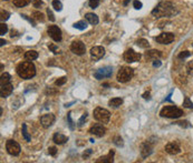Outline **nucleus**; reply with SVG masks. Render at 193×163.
Instances as JSON below:
<instances>
[{
  "instance_id": "obj_49",
  "label": "nucleus",
  "mask_w": 193,
  "mask_h": 163,
  "mask_svg": "<svg viewBox=\"0 0 193 163\" xmlns=\"http://www.w3.org/2000/svg\"><path fill=\"white\" fill-rule=\"evenodd\" d=\"M161 61H158V59L156 60H153V67H155V68H158V67H161Z\"/></svg>"
},
{
  "instance_id": "obj_54",
  "label": "nucleus",
  "mask_w": 193,
  "mask_h": 163,
  "mask_svg": "<svg viewBox=\"0 0 193 163\" xmlns=\"http://www.w3.org/2000/svg\"><path fill=\"white\" fill-rule=\"evenodd\" d=\"M5 1H8V0H5Z\"/></svg>"
},
{
  "instance_id": "obj_28",
  "label": "nucleus",
  "mask_w": 193,
  "mask_h": 163,
  "mask_svg": "<svg viewBox=\"0 0 193 163\" xmlns=\"http://www.w3.org/2000/svg\"><path fill=\"white\" fill-rule=\"evenodd\" d=\"M32 18L36 20H38V21H41V22H44L45 21V16L41 13V12L39 11H34L32 12Z\"/></svg>"
},
{
  "instance_id": "obj_38",
  "label": "nucleus",
  "mask_w": 193,
  "mask_h": 163,
  "mask_svg": "<svg viewBox=\"0 0 193 163\" xmlns=\"http://www.w3.org/2000/svg\"><path fill=\"white\" fill-rule=\"evenodd\" d=\"M191 56V52L190 51H182L181 53L179 54V58L180 59H185V58H188V57H190Z\"/></svg>"
},
{
  "instance_id": "obj_52",
  "label": "nucleus",
  "mask_w": 193,
  "mask_h": 163,
  "mask_svg": "<svg viewBox=\"0 0 193 163\" xmlns=\"http://www.w3.org/2000/svg\"><path fill=\"white\" fill-rule=\"evenodd\" d=\"M171 96H172V93H170V94H169V97L166 98V99H165V100H164V101H171Z\"/></svg>"
},
{
  "instance_id": "obj_21",
  "label": "nucleus",
  "mask_w": 193,
  "mask_h": 163,
  "mask_svg": "<svg viewBox=\"0 0 193 163\" xmlns=\"http://www.w3.org/2000/svg\"><path fill=\"white\" fill-rule=\"evenodd\" d=\"M85 18H86L87 21L91 23V24H93V26H95V24H97V23L99 22L98 17L95 15V13H91V12H89V13H86Z\"/></svg>"
},
{
  "instance_id": "obj_3",
  "label": "nucleus",
  "mask_w": 193,
  "mask_h": 163,
  "mask_svg": "<svg viewBox=\"0 0 193 163\" xmlns=\"http://www.w3.org/2000/svg\"><path fill=\"white\" fill-rule=\"evenodd\" d=\"M183 114V110L176 108L174 105H166L161 110L160 116L163 118H170V119H177Z\"/></svg>"
},
{
  "instance_id": "obj_29",
  "label": "nucleus",
  "mask_w": 193,
  "mask_h": 163,
  "mask_svg": "<svg viewBox=\"0 0 193 163\" xmlns=\"http://www.w3.org/2000/svg\"><path fill=\"white\" fill-rule=\"evenodd\" d=\"M137 46L143 49H146V48H150V42L146 39H140V40H137Z\"/></svg>"
},
{
  "instance_id": "obj_33",
  "label": "nucleus",
  "mask_w": 193,
  "mask_h": 163,
  "mask_svg": "<svg viewBox=\"0 0 193 163\" xmlns=\"http://www.w3.org/2000/svg\"><path fill=\"white\" fill-rule=\"evenodd\" d=\"M7 31H8V26L2 22L0 24V35H6Z\"/></svg>"
},
{
  "instance_id": "obj_12",
  "label": "nucleus",
  "mask_w": 193,
  "mask_h": 163,
  "mask_svg": "<svg viewBox=\"0 0 193 163\" xmlns=\"http://www.w3.org/2000/svg\"><path fill=\"white\" fill-rule=\"evenodd\" d=\"M89 133H91V134H94V136H98V138H101V136H103L105 133H106V128H105L103 124L96 123V124H94L91 129H89Z\"/></svg>"
},
{
  "instance_id": "obj_16",
  "label": "nucleus",
  "mask_w": 193,
  "mask_h": 163,
  "mask_svg": "<svg viewBox=\"0 0 193 163\" xmlns=\"http://www.w3.org/2000/svg\"><path fill=\"white\" fill-rule=\"evenodd\" d=\"M152 152H153V143H151L150 141H146L145 143L142 144V147H141V154H142L143 158L149 156Z\"/></svg>"
},
{
  "instance_id": "obj_26",
  "label": "nucleus",
  "mask_w": 193,
  "mask_h": 163,
  "mask_svg": "<svg viewBox=\"0 0 193 163\" xmlns=\"http://www.w3.org/2000/svg\"><path fill=\"white\" fill-rule=\"evenodd\" d=\"M21 131H23V136H24V139L26 140L27 142H30L32 138H30V136H29V133H28V131H27V124H26V123L23 124Z\"/></svg>"
},
{
  "instance_id": "obj_1",
  "label": "nucleus",
  "mask_w": 193,
  "mask_h": 163,
  "mask_svg": "<svg viewBox=\"0 0 193 163\" xmlns=\"http://www.w3.org/2000/svg\"><path fill=\"white\" fill-rule=\"evenodd\" d=\"M176 8L174 7L172 2L169 1H162L152 10V16L155 18H162V17H172L177 13Z\"/></svg>"
},
{
  "instance_id": "obj_32",
  "label": "nucleus",
  "mask_w": 193,
  "mask_h": 163,
  "mask_svg": "<svg viewBox=\"0 0 193 163\" xmlns=\"http://www.w3.org/2000/svg\"><path fill=\"white\" fill-rule=\"evenodd\" d=\"M183 107H185V108H189V109H192V108H193L192 101L190 100V98H189V97H185L184 102H183Z\"/></svg>"
},
{
  "instance_id": "obj_19",
  "label": "nucleus",
  "mask_w": 193,
  "mask_h": 163,
  "mask_svg": "<svg viewBox=\"0 0 193 163\" xmlns=\"http://www.w3.org/2000/svg\"><path fill=\"white\" fill-rule=\"evenodd\" d=\"M144 56H145L146 60H156L162 57V52L158 50H149L146 51Z\"/></svg>"
},
{
  "instance_id": "obj_34",
  "label": "nucleus",
  "mask_w": 193,
  "mask_h": 163,
  "mask_svg": "<svg viewBox=\"0 0 193 163\" xmlns=\"http://www.w3.org/2000/svg\"><path fill=\"white\" fill-rule=\"evenodd\" d=\"M114 143L116 144L117 147H123V144H124L123 143V139L119 136H116L114 138Z\"/></svg>"
},
{
  "instance_id": "obj_30",
  "label": "nucleus",
  "mask_w": 193,
  "mask_h": 163,
  "mask_svg": "<svg viewBox=\"0 0 193 163\" xmlns=\"http://www.w3.org/2000/svg\"><path fill=\"white\" fill-rule=\"evenodd\" d=\"M53 7L55 8V10H57V11H62L63 4H62L59 0H54V1H53Z\"/></svg>"
},
{
  "instance_id": "obj_50",
  "label": "nucleus",
  "mask_w": 193,
  "mask_h": 163,
  "mask_svg": "<svg viewBox=\"0 0 193 163\" xmlns=\"http://www.w3.org/2000/svg\"><path fill=\"white\" fill-rule=\"evenodd\" d=\"M143 98L145 99V100H150L151 99V94H150V91H147V92H145L144 94H143Z\"/></svg>"
},
{
  "instance_id": "obj_36",
  "label": "nucleus",
  "mask_w": 193,
  "mask_h": 163,
  "mask_svg": "<svg viewBox=\"0 0 193 163\" xmlns=\"http://www.w3.org/2000/svg\"><path fill=\"white\" fill-rule=\"evenodd\" d=\"M99 1H101V0H89V2H88V4H89V7L93 8V9L97 8L99 4Z\"/></svg>"
},
{
  "instance_id": "obj_17",
  "label": "nucleus",
  "mask_w": 193,
  "mask_h": 163,
  "mask_svg": "<svg viewBox=\"0 0 193 163\" xmlns=\"http://www.w3.org/2000/svg\"><path fill=\"white\" fill-rule=\"evenodd\" d=\"M165 151L171 155H175L177 153H180L181 152V149L179 147V144L177 143H174V142H171V143L166 144L165 145Z\"/></svg>"
},
{
  "instance_id": "obj_8",
  "label": "nucleus",
  "mask_w": 193,
  "mask_h": 163,
  "mask_svg": "<svg viewBox=\"0 0 193 163\" xmlns=\"http://www.w3.org/2000/svg\"><path fill=\"white\" fill-rule=\"evenodd\" d=\"M112 74H113L112 67H104V68H101L95 72L94 77L97 80H102V79H105V78H110Z\"/></svg>"
},
{
  "instance_id": "obj_18",
  "label": "nucleus",
  "mask_w": 193,
  "mask_h": 163,
  "mask_svg": "<svg viewBox=\"0 0 193 163\" xmlns=\"http://www.w3.org/2000/svg\"><path fill=\"white\" fill-rule=\"evenodd\" d=\"M114 154L115 152L113 150H110V153L107 155H104V156H101L98 159L96 160V163H112L114 161Z\"/></svg>"
},
{
  "instance_id": "obj_31",
  "label": "nucleus",
  "mask_w": 193,
  "mask_h": 163,
  "mask_svg": "<svg viewBox=\"0 0 193 163\" xmlns=\"http://www.w3.org/2000/svg\"><path fill=\"white\" fill-rule=\"evenodd\" d=\"M9 17H10V13H9L8 11L1 10V13H0V19H1V21H6V20H8Z\"/></svg>"
},
{
  "instance_id": "obj_43",
  "label": "nucleus",
  "mask_w": 193,
  "mask_h": 163,
  "mask_svg": "<svg viewBox=\"0 0 193 163\" xmlns=\"http://www.w3.org/2000/svg\"><path fill=\"white\" fill-rule=\"evenodd\" d=\"M48 152H49V154L50 155L55 156V155L57 154V149H56L55 147H50L49 149H48Z\"/></svg>"
},
{
  "instance_id": "obj_53",
  "label": "nucleus",
  "mask_w": 193,
  "mask_h": 163,
  "mask_svg": "<svg viewBox=\"0 0 193 163\" xmlns=\"http://www.w3.org/2000/svg\"><path fill=\"white\" fill-rule=\"evenodd\" d=\"M131 0H125V2H124V6H126V4H128V2H130Z\"/></svg>"
},
{
  "instance_id": "obj_41",
  "label": "nucleus",
  "mask_w": 193,
  "mask_h": 163,
  "mask_svg": "<svg viewBox=\"0 0 193 163\" xmlns=\"http://www.w3.org/2000/svg\"><path fill=\"white\" fill-rule=\"evenodd\" d=\"M133 6H134V8L135 9H137V10H140L141 8H142V2L141 1H138V0H135L134 2H133Z\"/></svg>"
},
{
  "instance_id": "obj_42",
  "label": "nucleus",
  "mask_w": 193,
  "mask_h": 163,
  "mask_svg": "<svg viewBox=\"0 0 193 163\" xmlns=\"http://www.w3.org/2000/svg\"><path fill=\"white\" fill-rule=\"evenodd\" d=\"M47 16L50 21H55V16H54V13H53L50 9H47Z\"/></svg>"
},
{
  "instance_id": "obj_14",
  "label": "nucleus",
  "mask_w": 193,
  "mask_h": 163,
  "mask_svg": "<svg viewBox=\"0 0 193 163\" xmlns=\"http://www.w3.org/2000/svg\"><path fill=\"white\" fill-rule=\"evenodd\" d=\"M104 54H105V49L101 46L94 47V48L91 49V56L94 60H99L101 58L104 57Z\"/></svg>"
},
{
  "instance_id": "obj_20",
  "label": "nucleus",
  "mask_w": 193,
  "mask_h": 163,
  "mask_svg": "<svg viewBox=\"0 0 193 163\" xmlns=\"http://www.w3.org/2000/svg\"><path fill=\"white\" fill-rule=\"evenodd\" d=\"M53 141L56 144H64L68 141V138L65 136L64 134H60V133H55L54 136H53Z\"/></svg>"
},
{
  "instance_id": "obj_47",
  "label": "nucleus",
  "mask_w": 193,
  "mask_h": 163,
  "mask_svg": "<svg viewBox=\"0 0 193 163\" xmlns=\"http://www.w3.org/2000/svg\"><path fill=\"white\" fill-rule=\"evenodd\" d=\"M21 17H23L24 19L28 20V21H29V22L32 23V26H34V27H35V26H36V22H35V21H34V19H32H32H30V18H28V17H27V16H26V15H21Z\"/></svg>"
},
{
  "instance_id": "obj_51",
  "label": "nucleus",
  "mask_w": 193,
  "mask_h": 163,
  "mask_svg": "<svg viewBox=\"0 0 193 163\" xmlns=\"http://www.w3.org/2000/svg\"><path fill=\"white\" fill-rule=\"evenodd\" d=\"M0 42H1V43H0V46H1V47L7 43V42H6V40H4V39H1V40H0Z\"/></svg>"
},
{
  "instance_id": "obj_24",
  "label": "nucleus",
  "mask_w": 193,
  "mask_h": 163,
  "mask_svg": "<svg viewBox=\"0 0 193 163\" xmlns=\"http://www.w3.org/2000/svg\"><path fill=\"white\" fill-rule=\"evenodd\" d=\"M9 82H11V77H10V74L7 73V72H5V73L1 74V78H0V85L9 83Z\"/></svg>"
},
{
  "instance_id": "obj_7",
  "label": "nucleus",
  "mask_w": 193,
  "mask_h": 163,
  "mask_svg": "<svg viewBox=\"0 0 193 163\" xmlns=\"http://www.w3.org/2000/svg\"><path fill=\"white\" fill-rule=\"evenodd\" d=\"M174 38H175V36L172 32H163L155 38V41L158 43H161V44H169L172 41H174Z\"/></svg>"
},
{
  "instance_id": "obj_23",
  "label": "nucleus",
  "mask_w": 193,
  "mask_h": 163,
  "mask_svg": "<svg viewBox=\"0 0 193 163\" xmlns=\"http://www.w3.org/2000/svg\"><path fill=\"white\" fill-rule=\"evenodd\" d=\"M123 104V100L121 98H114V99H110L108 101V105L110 107H113V108H118Z\"/></svg>"
},
{
  "instance_id": "obj_5",
  "label": "nucleus",
  "mask_w": 193,
  "mask_h": 163,
  "mask_svg": "<svg viewBox=\"0 0 193 163\" xmlns=\"http://www.w3.org/2000/svg\"><path fill=\"white\" fill-rule=\"evenodd\" d=\"M94 118L97 121L102 122V123H107V122L110 121V113L108 110H106V109L97 107V108L94 110Z\"/></svg>"
},
{
  "instance_id": "obj_39",
  "label": "nucleus",
  "mask_w": 193,
  "mask_h": 163,
  "mask_svg": "<svg viewBox=\"0 0 193 163\" xmlns=\"http://www.w3.org/2000/svg\"><path fill=\"white\" fill-rule=\"evenodd\" d=\"M92 153H93V150H92V149H87L86 151L83 153V159H85V160L88 159V158H89V155H91Z\"/></svg>"
},
{
  "instance_id": "obj_37",
  "label": "nucleus",
  "mask_w": 193,
  "mask_h": 163,
  "mask_svg": "<svg viewBox=\"0 0 193 163\" xmlns=\"http://www.w3.org/2000/svg\"><path fill=\"white\" fill-rule=\"evenodd\" d=\"M186 71H188V74L193 76V61L188 63V66H186Z\"/></svg>"
},
{
  "instance_id": "obj_4",
  "label": "nucleus",
  "mask_w": 193,
  "mask_h": 163,
  "mask_svg": "<svg viewBox=\"0 0 193 163\" xmlns=\"http://www.w3.org/2000/svg\"><path fill=\"white\" fill-rule=\"evenodd\" d=\"M134 76V70L130 68V67H122L119 71L117 72V79L118 82H121V83H125V82H128L133 78Z\"/></svg>"
},
{
  "instance_id": "obj_22",
  "label": "nucleus",
  "mask_w": 193,
  "mask_h": 163,
  "mask_svg": "<svg viewBox=\"0 0 193 163\" xmlns=\"http://www.w3.org/2000/svg\"><path fill=\"white\" fill-rule=\"evenodd\" d=\"M37 58H38V52L35 50H29L25 53V59H26V60L32 61V60H36Z\"/></svg>"
},
{
  "instance_id": "obj_9",
  "label": "nucleus",
  "mask_w": 193,
  "mask_h": 163,
  "mask_svg": "<svg viewBox=\"0 0 193 163\" xmlns=\"http://www.w3.org/2000/svg\"><path fill=\"white\" fill-rule=\"evenodd\" d=\"M47 32L48 35L50 36V38L56 41V42H59L62 40V30L59 29L57 26L53 24V26H49L47 29Z\"/></svg>"
},
{
  "instance_id": "obj_11",
  "label": "nucleus",
  "mask_w": 193,
  "mask_h": 163,
  "mask_svg": "<svg viewBox=\"0 0 193 163\" xmlns=\"http://www.w3.org/2000/svg\"><path fill=\"white\" fill-rule=\"evenodd\" d=\"M141 53H138V52H135L133 49H128V50H126L124 52V60L126 62H136V61H140V59H141Z\"/></svg>"
},
{
  "instance_id": "obj_27",
  "label": "nucleus",
  "mask_w": 193,
  "mask_h": 163,
  "mask_svg": "<svg viewBox=\"0 0 193 163\" xmlns=\"http://www.w3.org/2000/svg\"><path fill=\"white\" fill-rule=\"evenodd\" d=\"M87 27V23L85 20H80V21H78V22L74 23V28H76V29H78V30H85Z\"/></svg>"
},
{
  "instance_id": "obj_40",
  "label": "nucleus",
  "mask_w": 193,
  "mask_h": 163,
  "mask_svg": "<svg viewBox=\"0 0 193 163\" xmlns=\"http://www.w3.org/2000/svg\"><path fill=\"white\" fill-rule=\"evenodd\" d=\"M86 118H87V113L85 112V113L83 114V116H82V118L79 119V121H78V127H82V125H83V124H84V121L86 120Z\"/></svg>"
},
{
  "instance_id": "obj_48",
  "label": "nucleus",
  "mask_w": 193,
  "mask_h": 163,
  "mask_svg": "<svg viewBox=\"0 0 193 163\" xmlns=\"http://www.w3.org/2000/svg\"><path fill=\"white\" fill-rule=\"evenodd\" d=\"M71 113H68V122H69V128L71 129V130H74V123H73V120H71Z\"/></svg>"
},
{
  "instance_id": "obj_6",
  "label": "nucleus",
  "mask_w": 193,
  "mask_h": 163,
  "mask_svg": "<svg viewBox=\"0 0 193 163\" xmlns=\"http://www.w3.org/2000/svg\"><path fill=\"white\" fill-rule=\"evenodd\" d=\"M6 150L10 155L17 156L20 153V145L18 142L14 141V140H8L6 143Z\"/></svg>"
},
{
  "instance_id": "obj_46",
  "label": "nucleus",
  "mask_w": 193,
  "mask_h": 163,
  "mask_svg": "<svg viewBox=\"0 0 193 163\" xmlns=\"http://www.w3.org/2000/svg\"><path fill=\"white\" fill-rule=\"evenodd\" d=\"M32 4H34V7L35 8H39L40 6L43 4V1H41V0H34Z\"/></svg>"
},
{
  "instance_id": "obj_2",
  "label": "nucleus",
  "mask_w": 193,
  "mask_h": 163,
  "mask_svg": "<svg viewBox=\"0 0 193 163\" xmlns=\"http://www.w3.org/2000/svg\"><path fill=\"white\" fill-rule=\"evenodd\" d=\"M17 73L23 79H32L36 76V67L32 61H24L17 66Z\"/></svg>"
},
{
  "instance_id": "obj_25",
  "label": "nucleus",
  "mask_w": 193,
  "mask_h": 163,
  "mask_svg": "<svg viewBox=\"0 0 193 163\" xmlns=\"http://www.w3.org/2000/svg\"><path fill=\"white\" fill-rule=\"evenodd\" d=\"M30 1L32 0H14V6H16L18 8H23L30 4Z\"/></svg>"
},
{
  "instance_id": "obj_13",
  "label": "nucleus",
  "mask_w": 193,
  "mask_h": 163,
  "mask_svg": "<svg viewBox=\"0 0 193 163\" xmlns=\"http://www.w3.org/2000/svg\"><path fill=\"white\" fill-rule=\"evenodd\" d=\"M55 122V116L53 113H47V114H44L40 118V123L44 128H49L53 125V123Z\"/></svg>"
},
{
  "instance_id": "obj_10",
  "label": "nucleus",
  "mask_w": 193,
  "mask_h": 163,
  "mask_svg": "<svg viewBox=\"0 0 193 163\" xmlns=\"http://www.w3.org/2000/svg\"><path fill=\"white\" fill-rule=\"evenodd\" d=\"M71 50L73 53L77 54V56H83L85 52H86V47L82 41H74V42L71 44Z\"/></svg>"
},
{
  "instance_id": "obj_35",
  "label": "nucleus",
  "mask_w": 193,
  "mask_h": 163,
  "mask_svg": "<svg viewBox=\"0 0 193 163\" xmlns=\"http://www.w3.org/2000/svg\"><path fill=\"white\" fill-rule=\"evenodd\" d=\"M66 81H67V78H66V77H62V78H59V79H57V80H56L55 84L58 85V87H59V85H63Z\"/></svg>"
},
{
  "instance_id": "obj_44",
  "label": "nucleus",
  "mask_w": 193,
  "mask_h": 163,
  "mask_svg": "<svg viewBox=\"0 0 193 163\" xmlns=\"http://www.w3.org/2000/svg\"><path fill=\"white\" fill-rule=\"evenodd\" d=\"M175 124H179V125H181V127H184V128H188L190 124L188 121H179V122H175Z\"/></svg>"
},
{
  "instance_id": "obj_45",
  "label": "nucleus",
  "mask_w": 193,
  "mask_h": 163,
  "mask_svg": "<svg viewBox=\"0 0 193 163\" xmlns=\"http://www.w3.org/2000/svg\"><path fill=\"white\" fill-rule=\"evenodd\" d=\"M48 48H49V49H50V50L53 51L54 53H56V54L58 53V48H57L55 44H49V46H48Z\"/></svg>"
},
{
  "instance_id": "obj_15",
  "label": "nucleus",
  "mask_w": 193,
  "mask_h": 163,
  "mask_svg": "<svg viewBox=\"0 0 193 163\" xmlns=\"http://www.w3.org/2000/svg\"><path fill=\"white\" fill-rule=\"evenodd\" d=\"M14 87H12L11 82L6 83V84H1L0 85V96L1 98H7L8 96H10L12 93Z\"/></svg>"
}]
</instances>
